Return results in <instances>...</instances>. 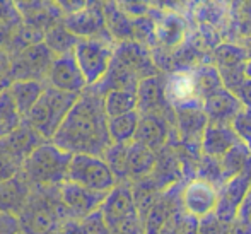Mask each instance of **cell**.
Listing matches in <instances>:
<instances>
[{
	"instance_id": "31",
	"label": "cell",
	"mask_w": 251,
	"mask_h": 234,
	"mask_svg": "<svg viewBox=\"0 0 251 234\" xmlns=\"http://www.w3.org/2000/svg\"><path fill=\"white\" fill-rule=\"evenodd\" d=\"M193 80H195V89L199 94L200 101L207 99L208 96H212L217 91H221L224 87L221 79V74H219L217 67L212 63V65H197L192 70Z\"/></svg>"
},
{
	"instance_id": "47",
	"label": "cell",
	"mask_w": 251,
	"mask_h": 234,
	"mask_svg": "<svg viewBox=\"0 0 251 234\" xmlns=\"http://www.w3.org/2000/svg\"><path fill=\"white\" fill-rule=\"evenodd\" d=\"M239 47L243 48V52L246 53L248 60H251V34L250 36H243L241 41H239Z\"/></svg>"
},
{
	"instance_id": "48",
	"label": "cell",
	"mask_w": 251,
	"mask_h": 234,
	"mask_svg": "<svg viewBox=\"0 0 251 234\" xmlns=\"http://www.w3.org/2000/svg\"><path fill=\"white\" fill-rule=\"evenodd\" d=\"M239 214L241 215H248V217H251V191L248 195V198H246V202L243 204L241 210H239Z\"/></svg>"
},
{
	"instance_id": "33",
	"label": "cell",
	"mask_w": 251,
	"mask_h": 234,
	"mask_svg": "<svg viewBox=\"0 0 251 234\" xmlns=\"http://www.w3.org/2000/svg\"><path fill=\"white\" fill-rule=\"evenodd\" d=\"M23 24L16 2H0V48L7 52L14 34Z\"/></svg>"
},
{
	"instance_id": "42",
	"label": "cell",
	"mask_w": 251,
	"mask_h": 234,
	"mask_svg": "<svg viewBox=\"0 0 251 234\" xmlns=\"http://www.w3.org/2000/svg\"><path fill=\"white\" fill-rule=\"evenodd\" d=\"M21 224L19 217L12 214H5L0 212V234H19Z\"/></svg>"
},
{
	"instance_id": "43",
	"label": "cell",
	"mask_w": 251,
	"mask_h": 234,
	"mask_svg": "<svg viewBox=\"0 0 251 234\" xmlns=\"http://www.w3.org/2000/svg\"><path fill=\"white\" fill-rule=\"evenodd\" d=\"M227 234H251V217L238 214V217L229 224Z\"/></svg>"
},
{
	"instance_id": "46",
	"label": "cell",
	"mask_w": 251,
	"mask_h": 234,
	"mask_svg": "<svg viewBox=\"0 0 251 234\" xmlns=\"http://www.w3.org/2000/svg\"><path fill=\"white\" fill-rule=\"evenodd\" d=\"M9 72H10V55L5 52V50L0 48V77H3V79H7L10 82Z\"/></svg>"
},
{
	"instance_id": "38",
	"label": "cell",
	"mask_w": 251,
	"mask_h": 234,
	"mask_svg": "<svg viewBox=\"0 0 251 234\" xmlns=\"http://www.w3.org/2000/svg\"><path fill=\"white\" fill-rule=\"evenodd\" d=\"M80 234H111V229L106 224L101 210H98L80 221Z\"/></svg>"
},
{
	"instance_id": "6",
	"label": "cell",
	"mask_w": 251,
	"mask_h": 234,
	"mask_svg": "<svg viewBox=\"0 0 251 234\" xmlns=\"http://www.w3.org/2000/svg\"><path fill=\"white\" fill-rule=\"evenodd\" d=\"M67 182L77 183V185L94 191H104V193H109L118 185V180L113 175L104 159L100 156L89 154L72 156Z\"/></svg>"
},
{
	"instance_id": "19",
	"label": "cell",
	"mask_w": 251,
	"mask_h": 234,
	"mask_svg": "<svg viewBox=\"0 0 251 234\" xmlns=\"http://www.w3.org/2000/svg\"><path fill=\"white\" fill-rule=\"evenodd\" d=\"M239 144L238 135L231 125L226 123H208L200 142L201 154L212 159H221Z\"/></svg>"
},
{
	"instance_id": "32",
	"label": "cell",
	"mask_w": 251,
	"mask_h": 234,
	"mask_svg": "<svg viewBox=\"0 0 251 234\" xmlns=\"http://www.w3.org/2000/svg\"><path fill=\"white\" fill-rule=\"evenodd\" d=\"M24 123V116L21 115L9 87L0 93V137H7L14 133Z\"/></svg>"
},
{
	"instance_id": "1",
	"label": "cell",
	"mask_w": 251,
	"mask_h": 234,
	"mask_svg": "<svg viewBox=\"0 0 251 234\" xmlns=\"http://www.w3.org/2000/svg\"><path fill=\"white\" fill-rule=\"evenodd\" d=\"M51 142L72 156L89 154L102 157L104 151L111 145L102 96L93 87H87Z\"/></svg>"
},
{
	"instance_id": "7",
	"label": "cell",
	"mask_w": 251,
	"mask_h": 234,
	"mask_svg": "<svg viewBox=\"0 0 251 234\" xmlns=\"http://www.w3.org/2000/svg\"><path fill=\"white\" fill-rule=\"evenodd\" d=\"M56 56L45 43L34 45L10 56V82L16 80H38L47 82L50 69Z\"/></svg>"
},
{
	"instance_id": "37",
	"label": "cell",
	"mask_w": 251,
	"mask_h": 234,
	"mask_svg": "<svg viewBox=\"0 0 251 234\" xmlns=\"http://www.w3.org/2000/svg\"><path fill=\"white\" fill-rule=\"evenodd\" d=\"M231 127L236 135H238L239 142L245 144L251 151V109L243 106V109L231 122Z\"/></svg>"
},
{
	"instance_id": "9",
	"label": "cell",
	"mask_w": 251,
	"mask_h": 234,
	"mask_svg": "<svg viewBox=\"0 0 251 234\" xmlns=\"http://www.w3.org/2000/svg\"><path fill=\"white\" fill-rule=\"evenodd\" d=\"M251 191V168L246 169L236 178L226 182L219 188V205L215 210V217L219 221L231 224L238 217L243 204L246 202Z\"/></svg>"
},
{
	"instance_id": "51",
	"label": "cell",
	"mask_w": 251,
	"mask_h": 234,
	"mask_svg": "<svg viewBox=\"0 0 251 234\" xmlns=\"http://www.w3.org/2000/svg\"><path fill=\"white\" fill-rule=\"evenodd\" d=\"M19 234H24V233H19Z\"/></svg>"
},
{
	"instance_id": "25",
	"label": "cell",
	"mask_w": 251,
	"mask_h": 234,
	"mask_svg": "<svg viewBox=\"0 0 251 234\" xmlns=\"http://www.w3.org/2000/svg\"><path fill=\"white\" fill-rule=\"evenodd\" d=\"M155 21V40L162 50L179 47L185 38V23L175 12H162Z\"/></svg>"
},
{
	"instance_id": "30",
	"label": "cell",
	"mask_w": 251,
	"mask_h": 234,
	"mask_svg": "<svg viewBox=\"0 0 251 234\" xmlns=\"http://www.w3.org/2000/svg\"><path fill=\"white\" fill-rule=\"evenodd\" d=\"M79 40L80 38H77L72 31L67 29L63 23L55 24L45 33V45L51 50V53L55 56L72 55L75 52Z\"/></svg>"
},
{
	"instance_id": "5",
	"label": "cell",
	"mask_w": 251,
	"mask_h": 234,
	"mask_svg": "<svg viewBox=\"0 0 251 234\" xmlns=\"http://www.w3.org/2000/svg\"><path fill=\"white\" fill-rule=\"evenodd\" d=\"M116 43L111 38H87L79 40L74 52L79 69L82 70L87 86H96L109 70Z\"/></svg>"
},
{
	"instance_id": "10",
	"label": "cell",
	"mask_w": 251,
	"mask_h": 234,
	"mask_svg": "<svg viewBox=\"0 0 251 234\" xmlns=\"http://www.w3.org/2000/svg\"><path fill=\"white\" fill-rule=\"evenodd\" d=\"M246 62H248V56L239 45L221 43L214 50V65L217 67L219 74H221L224 87L231 93L246 79Z\"/></svg>"
},
{
	"instance_id": "4",
	"label": "cell",
	"mask_w": 251,
	"mask_h": 234,
	"mask_svg": "<svg viewBox=\"0 0 251 234\" xmlns=\"http://www.w3.org/2000/svg\"><path fill=\"white\" fill-rule=\"evenodd\" d=\"M80 94H70L47 86L45 93L38 99L34 108L26 116V123L47 142H51L60 127L69 116L70 109L77 103Z\"/></svg>"
},
{
	"instance_id": "13",
	"label": "cell",
	"mask_w": 251,
	"mask_h": 234,
	"mask_svg": "<svg viewBox=\"0 0 251 234\" xmlns=\"http://www.w3.org/2000/svg\"><path fill=\"white\" fill-rule=\"evenodd\" d=\"M47 86L70 94H82L89 87L74 53L56 56L50 69V74H48Z\"/></svg>"
},
{
	"instance_id": "12",
	"label": "cell",
	"mask_w": 251,
	"mask_h": 234,
	"mask_svg": "<svg viewBox=\"0 0 251 234\" xmlns=\"http://www.w3.org/2000/svg\"><path fill=\"white\" fill-rule=\"evenodd\" d=\"M104 2H87L82 10L63 17L62 23L69 31H72L77 38L87 40V38H111L106 29L104 19ZM113 40V38H111Z\"/></svg>"
},
{
	"instance_id": "49",
	"label": "cell",
	"mask_w": 251,
	"mask_h": 234,
	"mask_svg": "<svg viewBox=\"0 0 251 234\" xmlns=\"http://www.w3.org/2000/svg\"><path fill=\"white\" fill-rule=\"evenodd\" d=\"M10 86V82L7 79H3V77H0V93H2V91H5L7 87Z\"/></svg>"
},
{
	"instance_id": "21",
	"label": "cell",
	"mask_w": 251,
	"mask_h": 234,
	"mask_svg": "<svg viewBox=\"0 0 251 234\" xmlns=\"http://www.w3.org/2000/svg\"><path fill=\"white\" fill-rule=\"evenodd\" d=\"M16 7L24 24L40 27L45 33L63 21L58 2H16Z\"/></svg>"
},
{
	"instance_id": "8",
	"label": "cell",
	"mask_w": 251,
	"mask_h": 234,
	"mask_svg": "<svg viewBox=\"0 0 251 234\" xmlns=\"http://www.w3.org/2000/svg\"><path fill=\"white\" fill-rule=\"evenodd\" d=\"M219 205V188L207 180L195 178L181 191V207L192 217L203 221L215 214Z\"/></svg>"
},
{
	"instance_id": "28",
	"label": "cell",
	"mask_w": 251,
	"mask_h": 234,
	"mask_svg": "<svg viewBox=\"0 0 251 234\" xmlns=\"http://www.w3.org/2000/svg\"><path fill=\"white\" fill-rule=\"evenodd\" d=\"M221 164V176H222V185L229 180L236 178L246 169L251 168V151L245 144L239 142L236 147H232L224 157L219 159Z\"/></svg>"
},
{
	"instance_id": "40",
	"label": "cell",
	"mask_w": 251,
	"mask_h": 234,
	"mask_svg": "<svg viewBox=\"0 0 251 234\" xmlns=\"http://www.w3.org/2000/svg\"><path fill=\"white\" fill-rule=\"evenodd\" d=\"M122 10L132 19H139V17L149 16L151 14V3L146 2H118Z\"/></svg>"
},
{
	"instance_id": "17",
	"label": "cell",
	"mask_w": 251,
	"mask_h": 234,
	"mask_svg": "<svg viewBox=\"0 0 251 234\" xmlns=\"http://www.w3.org/2000/svg\"><path fill=\"white\" fill-rule=\"evenodd\" d=\"M43 142H47V140L41 135H38V133L27 125L26 120H24V123L14 133H10V135H7V137H0V151H3L12 159H16L19 164L24 166V162H26V159L31 156V152L40 147Z\"/></svg>"
},
{
	"instance_id": "24",
	"label": "cell",
	"mask_w": 251,
	"mask_h": 234,
	"mask_svg": "<svg viewBox=\"0 0 251 234\" xmlns=\"http://www.w3.org/2000/svg\"><path fill=\"white\" fill-rule=\"evenodd\" d=\"M157 166V154L133 140L128 144V182L137 183L152 176Z\"/></svg>"
},
{
	"instance_id": "41",
	"label": "cell",
	"mask_w": 251,
	"mask_h": 234,
	"mask_svg": "<svg viewBox=\"0 0 251 234\" xmlns=\"http://www.w3.org/2000/svg\"><path fill=\"white\" fill-rule=\"evenodd\" d=\"M178 234H200V221L186 212L179 214V224H178Z\"/></svg>"
},
{
	"instance_id": "16",
	"label": "cell",
	"mask_w": 251,
	"mask_h": 234,
	"mask_svg": "<svg viewBox=\"0 0 251 234\" xmlns=\"http://www.w3.org/2000/svg\"><path fill=\"white\" fill-rule=\"evenodd\" d=\"M169 123H171V120L168 118V115H157V113L140 115L135 142L152 149L154 152L161 151L166 147L169 135H171Z\"/></svg>"
},
{
	"instance_id": "15",
	"label": "cell",
	"mask_w": 251,
	"mask_h": 234,
	"mask_svg": "<svg viewBox=\"0 0 251 234\" xmlns=\"http://www.w3.org/2000/svg\"><path fill=\"white\" fill-rule=\"evenodd\" d=\"M137 99H139L137 111L140 115H149V113L168 115V109H173L166 96V79L162 76H154L140 80Z\"/></svg>"
},
{
	"instance_id": "34",
	"label": "cell",
	"mask_w": 251,
	"mask_h": 234,
	"mask_svg": "<svg viewBox=\"0 0 251 234\" xmlns=\"http://www.w3.org/2000/svg\"><path fill=\"white\" fill-rule=\"evenodd\" d=\"M102 103H104V111L108 118L137 111V106H139L137 93L132 91H111L102 96Z\"/></svg>"
},
{
	"instance_id": "18",
	"label": "cell",
	"mask_w": 251,
	"mask_h": 234,
	"mask_svg": "<svg viewBox=\"0 0 251 234\" xmlns=\"http://www.w3.org/2000/svg\"><path fill=\"white\" fill-rule=\"evenodd\" d=\"M33 188L34 186L31 185L24 173H19L12 180L0 183V212L19 217L33 193Z\"/></svg>"
},
{
	"instance_id": "14",
	"label": "cell",
	"mask_w": 251,
	"mask_h": 234,
	"mask_svg": "<svg viewBox=\"0 0 251 234\" xmlns=\"http://www.w3.org/2000/svg\"><path fill=\"white\" fill-rule=\"evenodd\" d=\"M113 60L120 65H123L126 70L135 74L140 80L149 79V77L159 76V70L152 58L151 48L137 43V41H123L116 43Z\"/></svg>"
},
{
	"instance_id": "2",
	"label": "cell",
	"mask_w": 251,
	"mask_h": 234,
	"mask_svg": "<svg viewBox=\"0 0 251 234\" xmlns=\"http://www.w3.org/2000/svg\"><path fill=\"white\" fill-rule=\"evenodd\" d=\"M24 234H80V222L69 214L58 188H33L24 210L19 214Z\"/></svg>"
},
{
	"instance_id": "23",
	"label": "cell",
	"mask_w": 251,
	"mask_h": 234,
	"mask_svg": "<svg viewBox=\"0 0 251 234\" xmlns=\"http://www.w3.org/2000/svg\"><path fill=\"white\" fill-rule=\"evenodd\" d=\"M166 96H168V101L173 108L201 103L199 94H197L192 72H185V70L173 72L166 79Z\"/></svg>"
},
{
	"instance_id": "29",
	"label": "cell",
	"mask_w": 251,
	"mask_h": 234,
	"mask_svg": "<svg viewBox=\"0 0 251 234\" xmlns=\"http://www.w3.org/2000/svg\"><path fill=\"white\" fill-rule=\"evenodd\" d=\"M140 113L132 111L115 118H108V133L111 144H122L128 145L135 140L137 129H139Z\"/></svg>"
},
{
	"instance_id": "26",
	"label": "cell",
	"mask_w": 251,
	"mask_h": 234,
	"mask_svg": "<svg viewBox=\"0 0 251 234\" xmlns=\"http://www.w3.org/2000/svg\"><path fill=\"white\" fill-rule=\"evenodd\" d=\"M106 29L115 43L133 41V19L122 10L118 2H104Z\"/></svg>"
},
{
	"instance_id": "35",
	"label": "cell",
	"mask_w": 251,
	"mask_h": 234,
	"mask_svg": "<svg viewBox=\"0 0 251 234\" xmlns=\"http://www.w3.org/2000/svg\"><path fill=\"white\" fill-rule=\"evenodd\" d=\"M102 159L109 166L113 175L116 176L118 183L128 182V145L111 144L104 151Z\"/></svg>"
},
{
	"instance_id": "22",
	"label": "cell",
	"mask_w": 251,
	"mask_h": 234,
	"mask_svg": "<svg viewBox=\"0 0 251 234\" xmlns=\"http://www.w3.org/2000/svg\"><path fill=\"white\" fill-rule=\"evenodd\" d=\"M175 109V118L178 122L179 133L183 135L185 140L195 142V139L201 142L205 129L208 127V120L201 108V103H195V104H186L178 106Z\"/></svg>"
},
{
	"instance_id": "27",
	"label": "cell",
	"mask_w": 251,
	"mask_h": 234,
	"mask_svg": "<svg viewBox=\"0 0 251 234\" xmlns=\"http://www.w3.org/2000/svg\"><path fill=\"white\" fill-rule=\"evenodd\" d=\"M45 89H47V82H38V80H16L9 86L10 94H12L24 120L34 108Z\"/></svg>"
},
{
	"instance_id": "3",
	"label": "cell",
	"mask_w": 251,
	"mask_h": 234,
	"mask_svg": "<svg viewBox=\"0 0 251 234\" xmlns=\"http://www.w3.org/2000/svg\"><path fill=\"white\" fill-rule=\"evenodd\" d=\"M72 154L62 151L53 142H43L31 152L23 166V173L38 188H58L67 182Z\"/></svg>"
},
{
	"instance_id": "11",
	"label": "cell",
	"mask_w": 251,
	"mask_h": 234,
	"mask_svg": "<svg viewBox=\"0 0 251 234\" xmlns=\"http://www.w3.org/2000/svg\"><path fill=\"white\" fill-rule=\"evenodd\" d=\"M60 197H62V202L69 210V214L80 222L86 217H89L91 214L100 210L108 193L89 190V188H84L72 182H65L60 186Z\"/></svg>"
},
{
	"instance_id": "44",
	"label": "cell",
	"mask_w": 251,
	"mask_h": 234,
	"mask_svg": "<svg viewBox=\"0 0 251 234\" xmlns=\"http://www.w3.org/2000/svg\"><path fill=\"white\" fill-rule=\"evenodd\" d=\"M232 94L241 101V104L245 106V108L251 109V80L250 79L243 80V82L239 84L234 91H232Z\"/></svg>"
},
{
	"instance_id": "45",
	"label": "cell",
	"mask_w": 251,
	"mask_h": 234,
	"mask_svg": "<svg viewBox=\"0 0 251 234\" xmlns=\"http://www.w3.org/2000/svg\"><path fill=\"white\" fill-rule=\"evenodd\" d=\"M86 5H87V2H58V7H60V10H62L63 17L79 12V10H82Z\"/></svg>"
},
{
	"instance_id": "36",
	"label": "cell",
	"mask_w": 251,
	"mask_h": 234,
	"mask_svg": "<svg viewBox=\"0 0 251 234\" xmlns=\"http://www.w3.org/2000/svg\"><path fill=\"white\" fill-rule=\"evenodd\" d=\"M40 43H45V31L40 29V27L29 26V24H23L14 34L12 41H10L9 48H7V53L12 56L16 53L23 52V50Z\"/></svg>"
},
{
	"instance_id": "39",
	"label": "cell",
	"mask_w": 251,
	"mask_h": 234,
	"mask_svg": "<svg viewBox=\"0 0 251 234\" xmlns=\"http://www.w3.org/2000/svg\"><path fill=\"white\" fill-rule=\"evenodd\" d=\"M19 173H23V164H19L16 159H12L9 154L0 151V183L12 180Z\"/></svg>"
},
{
	"instance_id": "50",
	"label": "cell",
	"mask_w": 251,
	"mask_h": 234,
	"mask_svg": "<svg viewBox=\"0 0 251 234\" xmlns=\"http://www.w3.org/2000/svg\"><path fill=\"white\" fill-rule=\"evenodd\" d=\"M245 76H246V79L251 80V60H248L245 65Z\"/></svg>"
},
{
	"instance_id": "20",
	"label": "cell",
	"mask_w": 251,
	"mask_h": 234,
	"mask_svg": "<svg viewBox=\"0 0 251 234\" xmlns=\"http://www.w3.org/2000/svg\"><path fill=\"white\" fill-rule=\"evenodd\" d=\"M201 108L208 123H226L231 125L234 116L243 109V104L229 89L222 87L221 91L208 96L201 101Z\"/></svg>"
}]
</instances>
